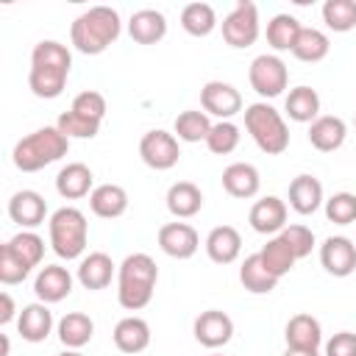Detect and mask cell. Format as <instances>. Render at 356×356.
Wrapping results in <instances>:
<instances>
[{
  "instance_id": "60d3db41",
  "label": "cell",
  "mask_w": 356,
  "mask_h": 356,
  "mask_svg": "<svg viewBox=\"0 0 356 356\" xmlns=\"http://www.w3.org/2000/svg\"><path fill=\"white\" fill-rule=\"evenodd\" d=\"M325 217L337 225L356 222V195L353 192H334L325 200Z\"/></svg>"
},
{
  "instance_id": "9a60e30c",
  "label": "cell",
  "mask_w": 356,
  "mask_h": 356,
  "mask_svg": "<svg viewBox=\"0 0 356 356\" xmlns=\"http://www.w3.org/2000/svg\"><path fill=\"white\" fill-rule=\"evenodd\" d=\"M248 222L256 234H267V236L281 234L286 228V203L275 195H267V197H261L250 206Z\"/></svg>"
},
{
  "instance_id": "8992f818",
  "label": "cell",
  "mask_w": 356,
  "mask_h": 356,
  "mask_svg": "<svg viewBox=\"0 0 356 356\" xmlns=\"http://www.w3.org/2000/svg\"><path fill=\"white\" fill-rule=\"evenodd\" d=\"M47 231H50V248L58 259H81L86 250V239H89V222L86 214L75 206H61L50 214L47 220Z\"/></svg>"
},
{
  "instance_id": "5bb4252c",
  "label": "cell",
  "mask_w": 356,
  "mask_h": 356,
  "mask_svg": "<svg viewBox=\"0 0 356 356\" xmlns=\"http://www.w3.org/2000/svg\"><path fill=\"white\" fill-rule=\"evenodd\" d=\"M159 248L170 259H192L200 248V236L189 222H167L159 228Z\"/></svg>"
},
{
  "instance_id": "e0dca14e",
  "label": "cell",
  "mask_w": 356,
  "mask_h": 356,
  "mask_svg": "<svg viewBox=\"0 0 356 356\" xmlns=\"http://www.w3.org/2000/svg\"><path fill=\"white\" fill-rule=\"evenodd\" d=\"M92 189H95V175L83 161H70L56 175V192L64 200H81L92 195Z\"/></svg>"
},
{
  "instance_id": "e575fe53",
  "label": "cell",
  "mask_w": 356,
  "mask_h": 356,
  "mask_svg": "<svg viewBox=\"0 0 356 356\" xmlns=\"http://www.w3.org/2000/svg\"><path fill=\"white\" fill-rule=\"evenodd\" d=\"M181 28L189 36H209L217 28V11L209 3H189L181 8Z\"/></svg>"
},
{
  "instance_id": "8fae6325",
  "label": "cell",
  "mask_w": 356,
  "mask_h": 356,
  "mask_svg": "<svg viewBox=\"0 0 356 356\" xmlns=\"http://www.w3.org/2000/svg\"><path fill=\"white\" fill-rule=\"evenodd\" d=\"M192 331H195V339L203 348H211L214 350V348H222V345L231 342V337H234V320L225 312H220V309H206V312H200L195 317Z\"/></svg>"
},
{
  "instance_id": "b9f144b4",
  "label": "cell",
  "mask_w": 356,
  "mask_h": 356,
  "mask_svg": "<svg viewBox=\"0 0 356 356\" xmlns=\"http://www.w3.org/2000/svg\"><path fill=\"white\" fill-rule=\"evenodd\" d=\"M70 111H75V114H81L86 120L103 122V117H106V97L100 92H95V89H83V92L75 95Z\"/></svg>"
},
{
  "instance_id": "7dc6e473",
  "label": "cell",
  "mask_w": 356,
  "mask_h": 356,
  "mask_svg": "<svg viewBox=\"0 0 356 356\" xmlns=\"http://www.w3.org/2000/svg\"><path fill=\"white\" fill-rule=\"evenodd\" d=\"M284 356H320L317 350H298V348H286Z\"/></svg>"
},
{
  "instance_id": "3957f363",
  "label": "cell",
  "mask_w": 356,
  "mask_h": 356,
  "mask_svg": "<svg viewBox=\"0 0 356 356\" xmlns=\"http://www.w3.org/2000/svg\"><path fill=\"white\" fill-rule=\"evenodd\" d=\"M159 267L147 253H131L117 267V300L128 312H139L153 300Z\"/></svg>"
},
{
  "instance_id": "d6a6232c",
  "label": "cell",
  "mask_w": 356,
  "mask_h": 356,
  "mask_svg": "<svg viewBox=\"0 0 356 356\" xmlns=\"http://www.w3.org/2000/svg\"><path fill=\"white\" fill-rule=\"evenodd\" d=\"M300 22L292 17V14H275L270 22H267V44L275 50V53H284L295 47L298 36H300Z\"/></svg>"
},
{
  "instance_id": "c3c4849f",
  "label": "cell",
  "mask_w": 356,
  "mask_h": 356,
  "mask_svg": "<svg viewBox=\"0 0 356 356\" xmlns=\"http://www.w3.org/2000/svg\"><path fill=\"white\" fill-rule=\"evenodd\" d=\"M8 350H11V345H8V337L3 334V356H8Z\"/></svg>"
},
{
  "instance_id": "4316f807",
  "label": "cell",
  "mask_w": 356,
  "mask_h": 356,
  "mask_svg": "<svg viewBox=\"0 0 356 356\" xmlns=\"http://www.w3.org/2000/svg\"><path fill=\"white\" fill-rule=\"evenodd\" d=\"M111 339H114L117 350H122V353H142L150 345V325H147V320H142L136 314L122 317L114 325Z\"/></svg>"
},
{
  "instance_id": "8d00e7d4",
  "label": "cell",
  "mask_w": 356,
  "mask_h": 356,
  "mask_svg": "<svg viewBox=\"0 0 356 356\" xmlns=\"http://www.w3.org/2000/svg\"><path fill=\"white\" fill-rule=\"evenodd\" d=\"M259 256H261V261H264V267L275 275V278H284L292 267H295V253H292V248L275 234V236H270L267 239V245L259 250Z\"/></svg>"
},
{
  "instance_id": "7c38bea8",
  "label": "cell",
  "mask_w": 356,
  "mask_h": 356,
  "mask_svg": "<svg viewBox=\"0 0 356 356\" xmlns=\"http://www.w3.org/2000/svg\"><path fill=\"white\" fill-rule=\"evenodd\" d=\"M320 264L334 278L350 275L356 270V242L348 236H328L320 245Z\"/></svg>"
},
{
  "instance_id": "7bdbcfd3",
  "label": "cell",
  "mask_w": 356,
  "mask_h": 356,
  "mask_svg": "<svg viewBox=\"0 0 356 356\" xmlns=\"http://www.w3.org/2000/svg\"><path fill=\"white\" fill-rule=\"evenodd\" d=\"M278 236L292 248L295 259H306V256L312 253V248H314V234H312V228H306V225H300V222L286 225Z\"/></svg>"
},
{
  "instance_id": "277c9868",
  "label": "cell",
  "mask_w": 356,
  "mask_h": 356,
  "mask_svg": "<svg viewBox=\"0 0 356 356\" xmlns=\"http://www.w3.org/2000/svg\"><path fill=\"white\" fill-rule=\"evenodd\" d=\"M67 150H70V139L56 125H44V128L22 136L14 145L11 159H14V167L19 172H39L47 164L67 156Z\"/></svg>"
},
{
  "instance_id": "d6986e66",
  "label": "cell",
  "mask_w": 356,
  "mask_h": 356,
  "mask_svg": "<svg viewBox=\"0 0 356 356\" xmlns=\"http://www.w3.org/2000/svg\"><path fill=\"white\" fill-rule=\"evenodd\" d=\"M284 339H286V348H298V350H320L323 345V328H320V320L300 312V314H292L286 328H284Z\"/></svg>"
},
{
  "instance_id": "83f0119b",
  "label": "cell",
  "mask_w": 356,
  "mask_h": 356,
  "mask_svg": "<svg viewBox=\"0 0 356 356\" xmlns=\"http://www.w3.org/2000/svg\"><path fill=\"white\" fill-rule=\"evenodd\" d=\"M167 211L178 220H189L203 209V192L192 181H178L167 189Z\"/></svg>"
},
{
  "instance_id": "ab89813d",
  "label": "cell",
  "mask_w": 356,
  "mask_h": 356,
  "mask_svg": "<svg viewBox=\"0 0 356 356\" xmlns=\"http://www.w3.org/2000/svg\"><path fill=\"white\" fill-rule=\"evenodd\" d=\"M56 128H58L67 139H92V136H97L100 122L86 120V117H81V114H75V111H64V114H58Z\"/></svg>"
},
{
  "instance_id": "1f68e13d",
  "label": "cell",
  "mask_w": 356,
  "mask_h": 356,
  "mask_svg": "<svg viewBox=\"0 0 356 356\" xmlns=\"http://www.w3.org/2000/svg\"><path fill=\"white\" fill-rule=\"evenodd\" d=\"M3 248H6L17 261H22L28 270L39 267V264H42V256H44V239H42L39 234H33V231H19V234H14Z\"/></svg>"
},
{
  "instance_id": "484cf974",
  "label": "cell",
  "mask_w": 356,
  "mask_h": 356,
  "mask_svg": "<svg viewBox=\"0 0 356 356\" xmlns=\"http://www.w3.org/2000/svg\"><path fill=\"white\" fill-rule=\"evenodd\" d=\"M111 278H114V261H111L108 253L95 250V253H89V256L81 259V264H78V281H81L83 289H92V292L106 289L111 284Z\"/></svg>"
},
{
  "instance_id": "6da1fadb",
  "label": "cell",
  "mask_w": 356,
  "mask_h": 356,
  "mask_svg": "<svg viewBox=\"0 0 356 356\" xmlns=\"http://www.w3.org/2000/svg\"><path fill=\"white\" fill-rule=\"evenodd\" d=\"M70 67H72L70 47L56 39H42L31 53V72H28L31 92L42 100L58 97L67 86Z\"/></svg>"
},
{
  "instance_id": "ac0fdd59",
  "label": "cell",
  "mask_w": 356,
  "mask_h": 356,
  "mask_svg": "<svg viewBox=\"0 0 356 356\" xmlns=\"http://www.w3.org/2000/svg\"><path fill=\"white\" fill-rule=\"evenodd\" d=\"M222 189L231 195V197H239V200H248V197H256L259 189H261V175L253 164L248 161H234L222 170Z\"/></svg>"
},
{
  "instance_id": "603a6c76",
  "label": "cell",
  "mask_w": 356,
  "mask_h": 356,
  "mask_svg": "<svg viewBox=\"0 0 356 356\" xmlns=\"http://www.w3.org/2000/svg\"><path fill=\"white\" fill-rule=\"evenodd\" d=\"M206 253L214 264H231L242 253V236L234 225H217L206 236Z\"/></svg>"
},
{
  "instance_id": "30bf717a",
  "label": "cell",
  "mask_w": 356,
  "mask_h": 356,
  "mask_svg": "<svg viewBox=\"0 0 356 356\" xmlns=\"http://www.w3.org/2000/svg\"><path fill=\"white\" fill-rule=\"evenodd\" d=\"M200 106L206 114L220 117V120H231L242 111V95L236 86L225 83V81H209L200 89Z\"/></svg>"
},
{
  "instance_id": "ba28073f",
  "label": "cell",
  "mask_w": 356,
  "mask_h": 356,
  "mask_svg": "<svg viewBox=\"0 0 356 356\" xmlns=\"http://www.w3.org/2000/svg\"><path fill=\"white\" fill-rule=\"evenodd\" d=\"M222 39L231 47H250L259 39V8L250 0H239L222 19Z\"/></svg>"
},
{
  "instance_id": "52a82bcc",
  "label": "cell",
  "mask_w": 356,
  "mask_h": 356,
  "mask_svg": "<svg viewBox=\"0 0 356 356\" xmlns=\"http://www.w3.org/2000/svg\"><path fill=\"white\" fill-rule=\"evenodd\" d=\"M248 81L259 97H278L289 83V70L275 53H261L250 61Z\"/></svg>"
},
{
  "instance_id": "7402d4cb",
  "label": "cell",
  "mask_w": 356,
  "mask_h": 356,
  "mask_svg": "<svg viewBox=\"0 0 356 356\" xmlns=\"http://www.w3.org/2000/svg\"><path fill=\"white\" fill-rule=\"evenodd\" d=\"M17 331L25 342H44L53 331V312L47 303H28L17 317Z\"/></svg>"
},
{
  "instance_id": "4fadbf2b",
  "label": "cell",
  "mask_w": 356,
  "mask_h": 356,
  "mask_svg": "<svg viewBox=\"0 0 356 356\" xmlns=\"http://www.w3.org/2000/svg\"><path fill=\"white\" fill-rule=\"evenodd\" d=\"M8 217L22 228V231H33L36 225L44 222L47 217V200L36 192V189H19L11 195L8 200Z\"/></svg>"
},
{
  "instance_id": "d590c367",
  "label": "cell",
  "mask_w": 356,
  "mask_h": 356,
  "mask_svg": "<svg viewBox=\"0 0 356 356\" xmlns=\"http://www.w3.org/2000/svg\"><path fill=\"white\" fill-rule=\"evenodd\" d=\"M211 120L206 111H197V108H186L175 117V125H172V134L181 139V142H206L209 131H211Z\"/></svg>"
},
{
  "instance_id": "cb8c5ba5",
  "label": "cell",
  "mask_w": 356,
  "mask_h": 356,
  "mask_svg": "<svg viewBox=\"0 0 356 356\" xmlns=\"http://www.w3.org/2000/svg\"><path fill=\"white\" fill-rule=\"evenodd\" d=\"M325 203V197H323V184L314 178V175H309V172H303V175H298V178H292L289 181V206L298 211V214H314L320 206Z\"/></svg>"
},
{
  "instance_id": "5b68a950",
  "label": "cell",
  "mask_w": 356,
  "mask_h": 356,
  "mask_svg": "<svg viewBox=\"0 0 356 356\" xmlns=\"http://www.w3.org/2000/svg\"><path fill=\"white\" fill-rule=\"evenodd\" d=\"M245 131L256 142V147L267 156H281L289 147V128L278 108L259 100L245 108Z\"/></svg>"
},
{
  "instance_id": "f35d334b",
  "label": "cell",
  "mask_w": 356,
  "mask_h": 356,
  "mask_svg": "<svg viewBox=\"0 0 356 356\" xmlns=\"http://www.w3.org/2000/svg\"><path fill=\"white\" fill-rule=\"evenodd\" d=\"M236 145H239V128L231 120H220L211 125V131L206 136V147L214 156H228L236 150Z\"/></svg>"
},
{
  "instance_id": "44dd1931",
  "label": "cell",
  "mask_w": 356,
  "mask_h": 356,
  "mask_svg": "<svg viewBox=\"0 0 356 356\" xmlns=\"http://www.w3.org/2000/svg\"><path fill=\"white\" fill-rule=\"evenodd\" d=\"M128 33L136 44H156L167 36V17L156 8H139L128 19Z\"/></svg>"
},
{
  "instance_id": "f546056e",
  "label": "cell",
  "mask_w": 356,
  "mask_h": 356,
  "mask_svg": "<svg viewBox=\"0 0 356 356\" xmlns=\"http://www.w3.org/2000/svg\"><path fill=\"white\" fill-rule=\"evenodd\" d=\"M284 111L289 114V120L295 122H314L320 117V95L312 86H295L289 89L286 100H284Z\"/></svg>"
},
{
  "instance_id": "74e56055",
  "label": "cell",
  "mask_w": 356,
  "mask_h": 356,
  "mask_svg": "<svg viewBox=\"0 0 356 356\" xmlns=\"http://www.w3.org/2000/svg\"><path fill=\"white\" fill-rule=\"evenodd\" d=\"M323 22L334 33H348L356 28V0H325Z\"/></svg>"
},
{
  "instance_id": "ee69618b",
  "label": "cell",
  "mask_w": 356,
  "mask_h": 356,
  "mask_svg": "<svg viewBox=\"0 0 356 356\" xmlns=\"http://www.w3.org/2000/svg\"><path fill=\"white\" fill-rule=\"evenodd\" d=\"M28 275H31V270L22 261H17L6 248H0V284L14 286V284H22Z\"/></svg>"
},
{
  "instance_id": "f1b7e54d",
  "label": "cell",
  "mask_w": 356,
  "mask_h": 356,
  "mask_svg": "<svg viewBox=\"0 0 356 356\" xmlns=\"http://www.w3.org/2000/svg\"><path fill=\"white\" fill-rule=\"evenodd\" d=\"M56 331H58V339H61L64 348L81 350L83 345L92 342V337H95V323H92V317L83 314V312H70V314H64V317L58 320Z\"/></svg>"
},
{
  "instance_id": "7a4b0ae2",
  "label": "cell",
  "mask_w": 356,
  "mask_h": 356,
  "mask_svg": "<svg viewBox=\"0 0 356 356\" xmlns=\"http://www.w3.org/2000/svg\"><path fill=\"white\" fill-rule=\"evenodd\" d=\"M120 31V14L111 6H92L75 17L70 28V42L83 56H100L103 50H108V44L117 42Z\"/></svg>"
},
{
  "instance_id": "9c48e42d",
  "label": "cell",
  "mask_w": 356,
  "mask_h": 356,
  "mask_svg": "<svg viewBox=\"0 0 356 356\" xmlns=\"http://www.w3.org/2000/svg\"><path fill=\"white\" fill-rule=\"evenodd\" d=\"M139 156L142 161L150 167V170H172L181 159V145H178V136L170 134V131H147L142 139H139Z\"/></svg>"
},
{
  "instance_id": "836d02e7",
  "label": "cell",
  "mask_w": 356,
  "mask_h": 356,
  "mask_svg": "<svg viewBox=\"0 0 356 356\" xmlns=\"http://www.w3.org/2000/svg\"><path fill=\"white\" fill-rule=\"evenodd\" d=\"M328 50H331V42L320 28H300V36H298V42L292 47V56L298 61L317 64V61H323L328 56Z\"/></svg>"
},
{
  "instance_id": "f6af8a7d",
  "label": "cell",
  "mask_w": 356,
  "mask_h": 356,
  "mask_svg": "<svg viewBox=\"0 0 356 356\" xmlns=\"http://www.w3.org/2000/svg\"><path fill=\"white\" fill-rule=\"evenodd\" d=\"M325 356H356V334L339 331L325 342Z\"/></svg>"
},
{
  "instance_id": "ffe728a7",
  "label": "cell",
  "mask_w": 356,
  "mask_h": 356,
  "mask_svg": "<svg viewBox=\"0 0 356 356\" xmlns=\"http://www.w3.org/2000/svg\"><path fill=\"white\" fill-rule=\"evenodd\" d=\"M348 136V125L342 117H334V114H320L312 125H309V142L314 150L320 153H334L342 147Z\"/></svg>"
},
{
  "instance_id": "2e32d148",
  "label": "cell",
  "mask_w": 356,
  "mask_h": 356,
  "mask_svg": "<svg viewBox=\"0 0 356 356\" xmlns=\"http://www.w3.org/2000/svg\"><path fill=\"white\" fill-rule=\"evenodd\" d=\"M33 292L39 303H58L72 292V275L61 264H44L33 278Z\"/></svg>"
},
{
  "instance_id": "d4e9b609",
  "label": "cell",
  "mask_w": 356,
  "mask_h": 356,
  "mask_svg": "<svg viewBox=\"0 0 356 356\" xmlns=\"http://www.w3.org/2000/svg\"><path fill=\"white\" fill-rule=\"evenodd\" d=\"M89 209L103 220H117L128 211V192L120 184H100L89 195Z\"/></svg>"
},
{
  "instance_id": "681fc988",
  "label": "cell",
  "mask_w": 356,
  "mask_h": 356,
  "mask_svg": "<svg viewBox=\"0 0 356 356\" xmlns=\"http://www.w3.org/2000/svg\"><path fill=\"white\" fill-rule=\"evenodd\" d=\"M58 356H83V353H81V350H70V348H67V350H61Z\"/></svg>"
},
{
  "instance_id": "4dcf8cb0",
  "label": "cell",
  "mask_w": 356,
  "mask_h": 356,
  "mask_svg": "<svg viewBox=\"0 0 356 356\" xmlns=\"http://www.w3.org/2000/svg\"><path fill=\"white\" fill-rule=\"evenodd\" d=\"M239 281H242V286H245L248 292H253V295H270V292L278 286L281 278H275V275L264 267L261 256L253 253V256H248V259L242 261V267H239Z\"/></svg>"
},
{
  "instance_id": "f907efd6",
  "label": "cell",
  "mask_w": 356,
  "mask_h": 356,
  "mask_svg": "<svg viewBox=\"0 0 356 356\" xmlns=\"http://www.w3.org/2000/svg\"><path fill=\"white\" fill-rule=\"evenodd\" d=\"M214 356H220V353H214Z\"/></svg>"
},
{
  "instance_id": "bcb514c9",
  "label": "cell",
  "mask_w": 356,
  "mask_h": 356,
  "mask_svg": "<svg viewBox=\"0 0 356 356\" xmlns=\"http://www.w3.org/2000/svg\"><path fill=\"white\" fill-rule=\"evenodd\" d=\"M14 314H17L14 298H11L8 292H3V295H0V325H8V323L14 320Z\"/></svg>"
}]
</instances>
